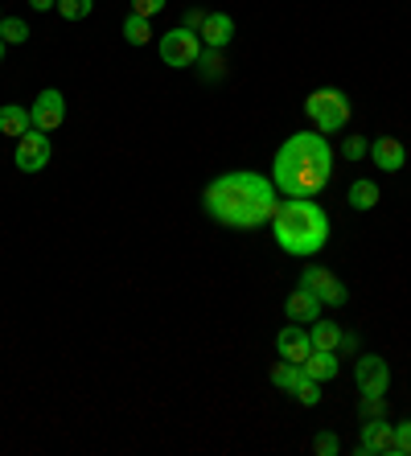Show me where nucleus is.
I'll use <instances>...</instances> for the list:
<instances>
[{
    "label": "nucleus",
    "mask_w": 411,
    "mask_h": 456,
    "mask_svg": "<svg viewBox=\"0 0 411 456\" xmlns=\"http://www.w3.org/2000/svg\"><path fill=\"white\" fill-rule=\"evenodd\" d=\"M202 210L206 218H214L222 231H260L276 218L280 210V193L271 185V177L251 169H230L214 177L202 190Z\"/></svg>",
    "instance_id": "f257e3e1"
},
{
    "label": "nucleus",
    "mask_w": 411,
    "mask_h": 456,
    "mask_svg": "<svg viewBox=\"0 0 411 456\" xmlns=\"http://www.w3.org/2000/svg\"><path fill=\"white\" fill-rule=\"evenodd\" d=\"M334 177V144L321 132H293L276 149L271 160V185L284 198H317Z\"/></svg>",
    "instance_id": "f03ea898"
},
{
    "label": "nucleus",
    "mask_w": 411,
    "mask_h": 456,
    "mask_svg": "<svg viewBox=\"0 0 411 456\" xmlns=\"http://www.w3.org/2000/svg\"><path fill=\"white\" fill-rule=\"evenodd\" d=\"M329 214L313 202V198H280V210L271 218V234L280 243L284 255L293 259H313L329 243Z\"/></svg>",
    "instance_id": "7ed1b4c3"
},
{
    "label": "nucleus",
    "mask_w": 411,
    "mask_h": 456,
    "mask_svg": "<svg viewBox=\"0 0 411 456\" xmlns=\"http://www.w3.org/2000/svg\"><path fill=\"white\" fill-rule=\"evenodd\" d=\"M304 116H309V124L321 132V136H334V132H346L350 124V95L346 91H337V86H321V91H313V95L304 99Z\"/></svg>",
    "instance_id": "20e7f679"
},
{
    "label": "nucleus",
    "mask_w": 411,
    "mask_h": 456,
    "mask_svg": "<svg viewBox=\"0 0 411 456\" xmlns=\"http://www.w3.org/2000/svg\"><path fill=\"white\" fill-rule=\"evenodd\" d=\"M157 53H161L165 66H173V70H189V66L197 62V53H202V37H197L194 29L177 25V29H165L161 33Z\"/></svg>",
    "instance_id": "39448f33"
},
{
    "label": "nucleus",
    "mask_w": 411,
    "mask_h": 456,
    "mask_svg": "<svg viewBox=\"0 0 411 456\" xmlns=\"http://www.w3.org/2000/svg\"><path fill=\"white\" fill-rule=\"evenodd\" d=\"M358 456H399V444H395V424H387V415L362 419Z\"/></svg>",
    "instance_id": "423d86ee"
},
{
    "label": "nucleus",
    "mask_w": 411,
    "mask_h": 456,
    "mask_svg": "<svg viewBox=\"0 0 411 456\" xmlns=\"http://www.w3.org/2000/svg\"><path fill=\"white\" fill-rule=\"evenodd\" d=\"M50 157H54V149H50V132H37V127H29V132L17 140L12 165H17L21 173H42L45 165H50Z\"/></svg>",
    "instance_id": "0eeeda50"
},
{
    "label": "nucleus",
    "mask_w": 411,
    "mask_h": 456,
    "mask_svg": "<svg viewBox=\"0 0 411 456\" xmlns=\"http://www.w3.org/2000/svg\"><path fill=\"white\" fill-rule=\"evenodd\" d=\"M301 288H309L321 305H334V308H342L350 300V292H346V284L334 276V272H325L321 264H309L301 272Z\"/></svg>",
    "instance_id": "6e6552de"
},
{
    "label": "nucleus",
    "mask_w": 411,
    "mask_h": 456,
    "mask_svg": "<svg viewBox=\"0 0 411 456\" xmlns=\"http://www.w3.org/2000/svg\"><path fill=\"white\" fill-rule=\"evenodd\" d=\"M354 387L362 395H387L391 366L379 358V354H358V362H354Z\"/></svg>",
    "instance_id": "1a4fd4ad"
},
{
    "label": "nucleus",
    "mask_w": 411,
    "mask_h": 456,
    "mask_svg": "<svg viewBox=\"0 0 411 456\" xmlns=\"http://www.w3.org/2000/svg\"><path fill=\"white\" fill-rule=\"evenodd\" d=\"M29 116H33V127H37V132H58L66 119V95L58 86H45L42 95L33 99Z\"/></svg>",
    "instance_id": "9d476101"
},
{
    "label": "nucleus",
    "mask_w": 411,
    "mask_h": 456,
    "mask_svg": "<svg viewBox=\"0 0 411 456\" xmlns=\"http://www.w3.org/2000/svg\"><path fill=\"white\" fill-rule=\"evenodd\" d=\"M235 17L230 12H206L202 29H197V37H202L206 50H227L230 42H235Z\"/></svg>",
    "instance_id": "9b49d317"
},
{
    "label": "nucleus",
    "mask_w": 411,
    "mask_h": 456,
    "mask_svg": "<svg viewBox=\"0 0 411 456\" xmlns=\"http://www.w3.org/2000/svg\"><path fill=\"white\" fill-rule=\"evenodd\" d=\"M276 354L288 358V362H304L309 354H313V338H309V330L296 325V321H288V330L276 333Z\"/></svg>",
    "instance_id": "f8f14e48"
},
{
    "label": "nucleus",
    "mask_w": 411,
    "mask_h": 456,
    "mask_svg": "<svg viewBox=\"0 0 411 456\" xmlns=\"http://www.w3.org/2000/svg\"><path fill=\"white\" fill-rule=\"evenodd\" d=\"M367 157L375 160L383 173H399L403 165H407V149H403V140H395V136L370 140V152H367Z\"/></svg>",
    "instance_id": "ddd939ff"
},
{
    "label": "nucleus",
    "mask_w": 411,
    "mask_h": 456,
    "mask_svg": "<svg viewBox=\"0 0 411 456\" xmlns=\"http://www.w3.org/2000/svg\"><path fill=\"white\" fill-rule=\"evenodd\" d=\"M284 313H288V321H296V325H313V321L321 317V300H317L309 288L296 284V292L284 300Z\"/></svg>",
    "instance_id": "4468645a"
},
{
    "label": "nucleus",
    "mask_w": 411,
    "mask_h": 456,
    "mask_svg": "<svg viewBox=\"0 0 411 456\" xmlns=\"http://www.w3.org/2000/svg\"><path fill=\"white\" fill-rule=\"evenodd\" d=\"M29 127H33L29 107H17V103H4V107H0V132H4V136L21 140Z\"/></svg>",
    "instance_id": "2eb2a0df"
},
{
    "label": "nucleus",
    "mask_w": 411,
    "mask_h": 456,
    "mask_svg": "<svg viewBox=\"0 0 411 456\" xmlns=\"http://www.w3.org/2000/svg\"><path fill=\"white\" fill-rule=\"evenodd\" d=\"M301 366H304V374H309V379L329 382V379H337V350H313L309 358L301 362Z\"/></svg>",
    "instance_id": "dca6fc26"
},
{
    "label": "nucleus",
    "mask_w": 411,
    "mask_h": 456,
    "mask_svg": "<svg viewBox=\"0 0 411 456\" xmlns=\"http://www.w3.org/2000/svg\"><path fill=\"white\" fill-rule=\"evenodd\" d=\"M309 338H313V350H342V338H346V330L337 325V321H313V330H309Z\"/></svg>",
    "instance_id": "f3484780"
},
{
    "label": "nucleus",
    "mask_w": 411,
    "mask_h": 456,
    "mask_svg": "<svg viewBox=\"0 0 411 456\" xmlns=\"http://www.w3.org/2000/svg\"><path fill=\"white\" fill-rule=\"evenodd\" d=\"M379 185H375V181H367V177H358L354 185H350L346 190V202H350V210H375V206H379Z\"/></svg>",
    "instance_id": "a211bd4d"
},
{
    "label": "nucleus",
    "mask_w": 411,
    "mask_h": 456,
    "mask_svg": "<svg viewBox=\"0 0 411 456\" xmlns=\"http://www.w3.org/2000/svg\"><path fill=\"white\" fill-rule=\"evenodd\" d=\"M194 70L206 78V83H218V78H227V58H222V50H206V45H202Z\"/></svg>",
    "instance_id": "6ab92c4d"
},
{
    "label": "nucleus",
    "mask_w": 411,
    "mask_h": 456,
    "mask_svg": "<svg viewBox=\"0 0 411 456\" xmlns=\"http://www.w3.org/2000/svg\"><path fill=\"white\" fill-rule=\"evenodd\" d=\"M301 374H304V366L301 362H288V358H280L276 366H271V387H280V391H293L296 382H301Z\"/></svg>",
    "instance_id": "aec40b11"
},
{
    "label": "nucleus",
    "mask_w": 411,
    "mask_h": 456,
    "mask_svg": "<svg viewBox=\"0 0 411 456\" xmlns=\"http://www.w3.org/2000/svg\"><path fill=\"white\" fill-rule=\"evenodd\" d=\"M124 42L128 45H149L152 42V25H149V17H136V12H132L128 21H124Z\"/></svg>",
    "instance_id": "412c9836"
},
{
    "label": "nucleus",
    "mask_w": 411,
    "mask_h": 456,
    "mask_svg": "<svg viewBox=\"0 0 411 456\" xmlns=\"http://www.w3.org/2000/svg\"><path fill=\"white\" fill-rule=\"evenodd\" d=\"M288 395H293L296 403H304V407H321V382L309 379V374H301V382H296Z\"/></svg>",
    "instance_id": "4be33fe9"
},
{
    "label": "nucleus",
    "mask_w": 411,
    "mask_h": 456,
    "mask_svg": "<svg viewBox=\"0 0 411 456\" xmlns=\"http://www.w3.org/2000/svg\"><path fill=\"white\" fill-rule=\"evenodd\" d=\"M0 37H4V45H25L29 42V25L21 17H4L0 21Z\"/></svg>",
    "instance_id": "5701e85b"
},
{
    "label": "nucleus",
    "mask_w": 411,
    "mask_h": 456,
    "mask_svg": "<svg viewBox=\"0 0 411 456\" xmlns=\"http://www.w3.org/2000/svg\"><path fill=\"white\" fill-rule=\"evenodd\" d=\"M91 9H95V0H58V12L66 21H87Z\"/></svg>",
    "instance_id": "b1692460"
},
{
    "label": "nucleus",
    "mask_w": 411,
    "mask_h": 456,
    "mask_svg": "<svg viewBox=\"0 0 411 456\" xmlns=\"http://www.w3.org/2000/svg\"><path fill=\"white\" fill-rule=\"evenodd\" d=\"M358 415H362V419L387 415V395H362V399H358Z\"/></svg>",
    "instance_id": "393cba45"
},
{
    "label": "nucleus",
    "mask_w": 411,
    "mask_h": 456,
    "mask_svg": "<svg viewBox=\"0 0 411 456\" xmlns=\"http://www.w3.org/2000/svg\"><path fill=\"white\" fill-rule=\"evenodd\" d=\"M313 452L317 456H337L342 452V436L337 432H317L313 436Z\"/></svg>",
    "instance_id": "a878e982"
},
{
    "label": "nucleus",
    "mask_w": 411,
    "mask_h": 456,
    "mask_svg": "<svg viewBox=\"0 0 411 456\" xmlns=\"http://www.w3.org/2000/svg\"><path fill=\"white\" fill-rule=\"evenodd\" d=\"M367 152H370V140L367 136H346V140H342V157H346V160H367Z\"/></svg>",
    "instance_id": "bb28decb"
},
{
    "label": "nucleus",
    "mask_w": 411,
    "mask_h": 456,
    "mask_svg": "<svg viewBox=\"0 0 411 456\" xmlns=\"http://www.w3.org/2000/svg\"><path fill=\"white\" fill-rule=\"evenodd\" d=\"M165 4H169V0H132V12H136V17H157Z\"/></svg>",
    "instance_id": "cd10ccee"
},
{
    "label": "nucleus",
    "mask_w": 411,
    "mask_h": 456,
    "mask_svg": "<svg viewBox=\"0 0 411 456\" xmlns=\"http://www.w3.org/2000/svg\"><path fill=\"white\" fill-rule=\"evenodd\" d=\"M395 444H399V456H411V419L395 424Z\"/></svg>",
    "instance_id": "c85d7f7f"
},
{
    "label": "nucleus",
    "mask_w": 411,
    "mask_h": 456,
    "mask_svg": "<svg viewBox=\"0 0 411 456\" xmlns=\"http://www.w3.org/2000/svg\"><path fill=\"white\" fill-rule=\"evenodd\" d=\"M202 21H206V12L202 9H189V12H185V29H202Z\"/></svg>",
    "instance_id": "c756f323"
},
{
    "label": "nucleus",
    "mask_w": 411,
    "mask_h": 456,
    "mask_svg": "<svg viewBox=\"0 0 411 456\" xmlns=\"http://www.w3.org/2000/svg\"><path fill=\"white\" fill-rule=\"evenodd\" d=\"M29 9H37V12H50V9H58V0H29Z\"/></svg>",
    "instance_id": "7c9ffc66"
},
{
    "label": "nucleus",
    "mask_w": 411,
    "mask_h": 456,
    "mask_svg": "<svg viewBox=\"0 0 411 456\" xmlns=\"http://www.w3.org/2000/svg\"><path fill=\"white\" fill-rule=\"evenodd\" d=\"M342 350H346V354L358 350V338H354V333H346V338H342Z\"/></svg>",
    "instance_id": "2f4dec72"
},
{
    "label": "nucleus",
    "mask_w": 411,
    "mask_h": 456,
    "mask_svg": "<svg viewBox=\"0 0 411 456\" xmlns=\"http://www.w3.org/2000/svg\"><path fill=\"white\" fill-rule=\"evenodd\" d=\"M0 62H4V37H0Z\"/></svg>",
    "instance_id": "473e14b6"
},
{
    "label": "nucleus",
    "mask_w": 411,
    "mask_h": 456,
    "mask_svg": "<svg viewBox=\"0 0 411 456\" xmlns=\"http://www.w3.org/2000/svg\"><path fill=\"white\" fill-rule=\"evenodd\" d=\"M0 21H4V9H0Z\"/></svg>",
    "instance_id": "72a5a7b5"
}]
</instances>
